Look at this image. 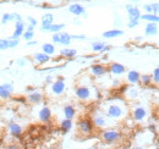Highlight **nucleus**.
Masks as SVG:
<instances>
[{"instance_id":"1","label":"nucleus","mask_w":159,"mask_h":149,"mask_svg":"<svg viewBox=\"0 0 159 149\" xmlns=\"http://www.w3.org/2000/svg\"><path fill=\"white\" fill-rule=\"evenodd\" d=\"M99 108L105 112L110 119L115 121L125 120L130 112V108L126 104V102L121 98H110L107 100H103Z\"/></svg>"},{"instance_id":"2","label":"nucleus","mask_w":159,"mask_h":149,"mask_svg":"<svg viewBox=\"0 0 159 149\" xmlns=\"http://www.w3.org/2000/svg\"><path fill=\"white\" fill-rule=\"evenodd\" d=\"M75 97L79 102L89 103L102 98V94L98 88L93 84H77L75 88Z\"/></svg>"},{"instance_id":"3","label":"nucleus","mask_w":159,"mask_h":149,"mask_svg":"<svg viewBox=\"0 0 159 149\" xmlns=\"http://www.w3.org/2000/svg\"><path fill=\"white\" fill-rule=\"evenodd\" d=\"M91 120L94 125V129H98V130H103V129H107V127H113L116 124V121L110 119L99 106L92 112Z\"/></svg>"},{"instance_id":"4","label":"nucleus","mask_w":159,"mask_h":149,"mask_svg":"<svg viewBox=\"0 0 159 149\" xmlns=\"http://www.w3.org/2000/svg\"><path fill=\"white\" fill-rule=\"evenodd\" d=\"M129 114L131 115V119L136 124H144V122H147V120L149 117V110L147 109V106H144L142 104H135L130 109Z\"/></svg>"},{"instance_id":"5","label":"nucleus","mask_w":159,"mask_h":149,"mask_svg":"<svg viewBox=\"0 0 159 149\" xmlns=\"http://www.w3.org/2000/svg\"><path fill=\"white\" fill-rule=\"evenodd\" d=\"M121 132L118 129L113 127H107L100 130V138L105 144H115L121 139Z\"/></svg>"},{"instance_id":"6","label":"nucleus","mask_w":159,"mask_h":149,"mask_svg":"<svg viewBox=\"0 0 159 149\" xmlns=\"http://www.w3.org/2000/svg\"><path fill=\"white\" fill-rule=\"evenodd\" d=\"M66 92V82L62 76H59L57 79L49 83V93L52 97H60Z\"/></svg>"},{"instance_id":"7","label":"nucleus","mask_w":159,"mask_h":149,"mask_svg":"<svg viewBox=\"0 0 159 149\" xmlns=\"http://www.w3.org/2000/svg\"><path fill=\"white\" fill-rule=\"evenodd\" d=\"M76 127L82 136H89L94 132V125L89 117H81L76 124Z\"/></svg>"},{"instance_id":"8","label":"nucleus","mask_w":159,"mask_h":149,"mask_svg":"<svg viewBox=\"0 0 159 149\" xmlns=\"http://www.w3.org/2000/svg\"><path fill=\"white\" fill-rule=\"evenodd\" d=\"M142 88L139 87V84H129V87L125 88L124 91V97L126 100H137L141 95Z\"/></svg>"},{"instance_id":"9","label":"nucleus","mask_w":159,"mask_h":149,"mask_svg":"<svg viewBox=\"0 0 159 149\" xmlns=\"http://www.w3.org/2000/svg\"><path fill=\"white\" fill-rule=\"evenodd\" d=\"M88 74L93 78H102L108 74V69L103 64H93L88 69Z\"/></svg>"},{"instance_id":"10","label":"nucleus","mask_w":159,"mask_h":149,"mask_svg":"<svg viewBox=\"0 0 159 149\" xmlns=\"http://www.w3.org/2000/svg\"><path fill=\"white\" fill-rule=\"evenodd\" d=\"M26 100L32 104V105H38L40 104L43 100H44V94L42 91L39 89H32L31 92H27V95H26Z\"/></svg>"},{"instance_id":"11","label":"nucleus","mask_w":159,"mask_h":149,"mask_svg":"<svg viewBox=\"0 0 159 149\" xmlns=\"http://www.w3.org/2000/svg\"><path fill=\"white\" fill-rule=\"evenodd\" d=\"M107 69H108V74H110L111 76H115V77L122 76L126 72V67L120 62H110L107 66Z\"/></svg>"},{"instance_id":"12","label":"nucleus","mask_w":159,"mask_h":149,"mask_svg":"<svg viewBox=\"0 0 159 149\" xmlns=\"http://www.w3.org/2000/svg\"><path fill=\"white\" fill-rule=\"evenodd\" d=\"M37 115H38V120H39L42 124H49L52 121V119H53V112L50 110V108L47 106V105L42 106L39 110H38Z\"/></svg>"},{"instance_id":"13","label":"nucleus","mask_w":159,"mask_h":149,"mask_svg":"<svg viewBox=\"0 0 159 149\" xmlns=\"http://www.w3.org/2000/svg\"><path fill=\"white\" fill-rule=\"evenodd\" d=\"M14 93V86L12 83H2L0 84V99L1 100H9L11 99Z\"/></svg>"},{"instance_id":"14","label":"nucleus","mask_w":159,"mask_h":149,"mask_svg":"<svg viewBox=\"0 0 159 149\" xmlns=\"http://www.w3.org/2000/svg\"><path fill=\"white\" fill-rule=\"evenodd\" d=\"M69 12L71 14V15H74V16H82L83 19H87V12H86V9H84V6H82L81 4H77V2H75V4H71L70 6H69Z\"/></svg>"},{"instance_id":"15","label":"nucleus","mask_w":159,"mask_h":149,"mask_svg":"<svg viewBox=\"0 0 159 149\" xmlns=\"http://www.w3.org/2000/svg\"><path fill=\"white\" fill-rule=\"evenodd\" d=\"M32 59H33V61H34L37 65L43 66V65H47V64L50 62L52 56H49L48 54H45V53H43V52H38V53H34V54L32 55Z\"/></svg>"},{"instance_id":"16","label":"nucleus","mask_w":159,"mask_h":149,"mask_svg":"<svg viewBox=\"0 0 159 149\" xmlns=\"http://www.w3.org/2000/svg\"><path fill=\"white\" fill-rule=\"evenodd\" d=\"M126 12H127V16H129V19H135V20H139V16H141V14H142V11H141V9H139V6H136L135 4H127L126 6Z\"/></svg>"},{"instance_id":"17","label":"nucleus","mask_w":159,"mask_h":149,"mask_svg":"<svg viewBox=\"0 0 159 149\" xmlns=\"http://www.w3.org/2000/svg\"><path fill=\"white\" fill-rule=\"evenodd\" d=\"M7 132H9L10 136L19 138L23 133V127L21 126L20 124H17V122H10L7 125Z\"/></svg>"},{"instance_id":"18","label":"nucleus","mask_w":159,"mask_h":149,"mask_svg":"<svg viewBox=\"0 0 159 149\" xmlns=\"http://www.w3.org/2000/svg\"><path fill=\"white\" fill-rule=\"evenodd\" d=\"M158 23L156 22H147L144 26V36L146 37H156L158 34Z\"/></svg>"},{"instance_id":"19","label":"nucleus","mask_w":159,"mask_h":149,"mask_svg":"<svg viewBox=\"0 0 159 149\" xmlns=\"http://www.w3.org/2000/svg\"><path fill=\"white\" fill-rule=\"evenodd\" d=\"M125 81L127 84H139V72L136 70H130L125 72Z\"/></svg>"},{"instance_id":"20","label":"nucleus","mask_w":159,"mask_h":149,"mask_svg":"<svg viewBox=\"0 0 159 149\" xmlns=\"http://www.w3.org/2000/svg\"><path fill=\"white\" fill-rule=\"evenodd\" d=\"M111 49V45H107L105 42H102V40H96L92 43V50L94 53H105L108 50Z\"/></svg>"},{"instance_id":"21","label":"nucleus","mask_w":159,"mask_h":149,"mask_svg":"<svg viewBox=\"0 0 159 149\" xmlns=\"http://www.w3.org/2000/svg\"><path fill=\"white\" fill-rule=\"evenodd\" d=\"M26 29V23L23 20L20 21H15V28H14V32H12V36L10 38H21L22 33L25 32Z\"/></svg>"},{"instance_id":"22","label":"nucleus","mask_w":159,"mask_h":149,"mask_svg":"<svg viewBox=\"0 0 159 149\" xmlns=\"http://www.w3.org/2000/svg\"><path fill=\"white\" fill-rule=\"evenodd\" d=\"M61 112H62V116H64L65 119H71V120H74V119L76 117V109H75V106L71 105V104L64 105Z\"/></svg>"},{"instance_id":"23","label":"nucleus","mask_w":159,"mask_h":149,"mask_svg":"<svg viewBox=\"0 0 159 149\" xmlns=\"http://www.w3.org/2000/svg\"><path fill=\"white\" fill-rule=\"evenodd\" d=\"M124 36V31L119 29V28H113V29H109V31H105L103 32L102 37L104 39H114V38H118Z\"/></svg>"},{"instance_id":"24","label":"nucleus","mask_w":159,"mask_h":149,"mask_svg":"<svg viewBox=\"0 0 159 149\" xmlns=\"http://www.w3.org/2000/svg\"><path fill=\"white\" fill-rule=\"evenodd\" d=\"M59 126H60V130L62 131L64 133H67V132H70V131L72 130L74 122H72L71 119H65V117H64V119L60 121Z\"/></svg>"},{"instance_id":"25","label":"nucleus","mask_w":159,"mask_h":149,"mask_svg":"<svg viewBox=\"0 0 159 149\" xmlns=\"http://www.w3.org/2000/svg\"><path fill=\"white\" fill-rule=\"evenodd\" d=\"M152 83H153L152 74H139V84L141 86V87H149Z\"/></svg>"},{"instance_id":"26","label":"nucleus","mask_w":159,"mask_h":149,"mask_svg":"<svg viewBox=\"0 0 159 149\" xmlns=\"http://www.w3.org/2000/svg\"><path fill=\"white\" fill-rule=\"evenodd\" d=\"M60 55L65 59H74L75 56L77 55V50L75 48H62L60 50Z\"/></svg>"},{"instance_id":"27","label":"nucleus","mask_w":159,"mask_h":149,"mask_svg":"<svg viewBox=\"0 0 159 149\" xmlns=\"http://www.w3.org/2000/svg\"><path fill=\"white\" fill-rule=\"evenodd\" d=\"M34 33H36V27H33V26L28 25V26L26 27V29H25V32L22 33V36H21V37L25 39V42H28V40L33 39Z\"/></svg>"},{"instance_id":"28","label":"nucleus","mask_w":159,"mask_h":149,"mask_svg":"<svg viewBox=\"0 0 159 149\" xmlns=\"http://www.w3.org/2000/svg\"><path fill=\"white\" fill-rule=\"evenodd\" d=\"M59 34H60V40H59L60 45H64V47H69V45L72 43V38H71V34H70V33L61 31Z\"/></svg>"},{"instance_id":"29","label":"nucleus","mask_w":159,"mask_h":149,"mask_svg":"<svg viewBox=\"0 0 159 149\" xmlns=\"http://www.w3.org/2000/svg\"><path fill=\"white\" fill-rule=\"evenodd\" d=\"M42 52L48 54L49 56H52L57 53V47H55L54 43H44L42 45Z\"/></svg>"},{"instance_id":"30","label":"nucleus","mask_w":159,"mask_h":149,"mask_svg":"<svg viewBox=\"0 0 159 149\" xmlns=\"http://www.w3.org/2000/svg\"><path fill=\"white\" fill-rule=\"evenodd\" d=\"M139 20L141 21H146V22H156L158 23L159 22V16L157 14H141L139 16Z\"/></svg>"},{"instance_id":"31","label":"nucleus","mask_w":159,"mask_h":149,"mask_svg":"<svg viewBox=\"0 0 159 149\" xmlns=\"http://www.w3.org/2000/svg\"><path fill=\"white\" fill-rule=\"evenodd\" d=\"M66 27V25L65 23H52V25H49V27H48V32H50V33H58V32H61V31H64V28Z\"/></svg>"},{"instance_id":"32","label":"nucleus","mask_w":159,"mask_h":149,"mask_svg":"<svg viewBox=\"0 0 159 149\" xmlns=\"http://www.w3.org/2000/svg\"><path fill=\"white\" fill-rule=\"evenodd\" d=\"M54 22V15L48 12V14H44L42 17H40V25L42 26H47V25H52Z\"/></svg>"},{"instance_id":"33","label":"nucleus","mask_w":159,"mask_h":149,"mask_svg":"<svg viewBox=\"0 0 159 149\" xmlns=\"http://www.w3.org/2000/svg\"><path fill=\"white\" fill-rule=\"evenodd\" d=\"M9 48V38H0V52L7 50Z\"/></svg>"},{"instance_id":"34","label":"nucleus","mask_w":159,"mask_h":149,"mask_svg":"<svg viewBox=\"0 0 159 149\" xmlns=\"http://www.w3.org/2000/svg\"><path fill=\"white\" fill-rule=\"evenodd\" d=\"M20 45V38H9V48L14 49Z\"/></svg>"},{"instance_id":"35","label":"nucleus","mask_w":159,"mask_h":149,"mask_svg":"<svg viewBox=\"0 0 159 149\" xmlns=\"http://www.w3.org/2000/svg\"><path fill=\"white\" fill-rule=\"evenodd\" d=\"M152 79H153V83H154L156 86H158L159 84V67L158 66H156V67H154V70H153Z\"/></svg>"},{"instance_id":"36","label":"nucleus","mask_w":159,"mask_h":149,"mask_svg":"<svg viewBox=\"0 0 159 149\" xmlns=\"http://www.w3.org/2000/svg\"><path fill=\"white\" fill-rule=\"evenodd\" d=\"M139 22H141V20L129 19V21H127V27L129 28H136V27H139Z\"/></svg>"},{"instance_id":"37","label":"nucleus","mask_w":159,"mask_h":149,"mask_svg":"<svg viewBox=\"0 0 159 149\" xmlns=\"http://www.w3.org/2000/svg\"><path fill=\"white\" fill-rule=\"evenodd\" d=\"M142 7H143V11L146 14H153V6H152V4H144Z\"/></svg>"},{"instance_id":"38","label":"nucleus","mask_w":159,"mask_h":149,"mask_svg":"<svg viewBox=\"0 0 159 149\" xmlns=\"http://www.w3.org/2000/svg\"><path fill=\"white\" fill-rule=\"evenodd\" d=\"M9 22H11V14H4L2 17H1V23L2 25H6Z\"/></svg>"},{"instance_id":"39","label":"nucleus","mask_w":159,"mask_h":149,"mask_svg":"<svg viewBox=\"0 0 159 149\" xmlns=\"http://www.w3.org/2000/svg\"><path fill=\"white\" fill-rule=\"evenodd\" d=\"M27 22H28V25H31V26H33V27H37V25H38V21L37 19H34L33 16H27Z\"/></svg>"},{"instance_id":"40","label":"nucleus","mask_w":159,"mask_h":149,"mask_svg":"<svg viewBox=\"0 0 159 149\" xmlns=\"http://www.w3.org/2000/svg\"><path fill=\"white\" fill-rule=\"evenodd\" d=\"M72 40H86L87 36L86 34H71Z\"/></svg>"},{"instance_id":"41","label":"nucleus","mask_w":159,"mask_h":149,"mask_svg":"<svg viewBox=\"0 0 159 149\" xmlns=\"http://www.w3.org/2000/svg\"><path fill=\"white\" fill-rule=\"evenodd\" d=\"M26 62H27L26 57H20V59H17V60H16V65H17L19 67H23V66H26Z\"/></svg>"},{"instance_id":"42","label":"nucleus","mask_w":159,"mask_h":149,"mask_svg":"<svg viewBox=\"0 0 159 149\" xmlns=\"http://www.w3.org/2000/svg\"><path fill=\"white\" fill-rule=\"evenodd\" d=\"M60 32L58 33H53V36H52V43H54L55 45L57 44H59V40H60Z\"/></svg>"},{"instance_id":"43","label":"nucleus","mask_w":159,"mask_h":149,"mask_svg":"<svg viewBox=\"0 0 159 149\" xmlns=\"http://www.w3.org/2000/svg\"><path fill=\"white\" fill-rule=\"evenodd\" d=\"M120 86H121V81H120L119 78H114L111 81V87L113 88H119Z\"/></svg>"},{"instance_id":"44","label":"nucleus","mask_w":159,"mask_h":149,"mask_svg":"<svg viewBox=\"0 0 159 149\" xmlns=\"http://www.w3.org/2000/svg\"><path fill=\"white\" fill-rule=\"evenodd\" d=\"M20 20H22V17H21L20 14H17V12H14V14H11V21H20Z\"/></svg>"},{"instance_id":"45","label":"nucleus","mask_w":159,"mask_h":149,"mask_svg":"<svg viewBox=\"0 0 159 149\" xmlns=\"http://www.w3.org/2000/svg\"><path fill=\"white\" fill-rule=\"evenodd\" d=\"M152 6H153V14H157L159 12V4L158 2H152Z\"/></svg>"},{"instance_id":"46","label":"nucleus","mask_w":159,"mask_h":149,"mask_svg":"<svg viewBox=\"0 0 159 149\" xmlns=\"http://www.w3.org/2000/svg\"><path fill=\"white\" fill-rule=\"evenodd\" d=\"M37 44H38V42L37 40H33V39L26 42V47H32V45H37Z\"/></svg>"},{"instance_id":"47","label":"nucleus","mask_w":159,"mask_h":149,"mask_svg":"<svg viewBox=\"0 0 159 149\" xmlns=\"http://www.w3.org/2000/svg\"><path fill=\"white\" fill-rule=\"evenodd\" d=\"M53 81H54V79H53V77H52V76H48V77L45 78V83H48V84H49L50 82H53Z\"/></svg>"},{"instance_id":"48","label":"nucleus","mask_w":159,"mask_h":149,"mask_svg":"<svg viewBox=\"0 0 159 149\" xmlns=\"http://www.w3.org/2000/svg\"><path fill=\"white\" fill-rule=\"evenodd\" d=\"M139 1H141V0H130V2H131V4H135V5L139 4Z\"/></svg>"},{"instance_id":"49","label":"nucleus","mask_w":159,"mask_h":149,"mask_svg":"<svg viewBox=\"0 0 159 149\" xmlns=\"http://www.w3.org/2000/svg\"><path fill=\"white\" fill-rule=\"evenodd\" d=\"M136 40H137V42H141V40H143V37H142V36H137Z\"/></svg>"},{"instance_id":"50","label":"nucleus","mask_w":159,"mask_h":149,"mask_svg":"<svg viewBox=\"0 0 159 149\" xmlns=\"http://www.w3.org/2000/svg\"><path fill=\"white\" fill-rule=\"evenodd\" d=\"M74 23H76V25H80L81 22H80V20H79V19H75V20H74Z\"/></svg>"},{"instance_id":"51","label":"nucleus","mask_w":159,"mask_h":149,"mask_svg":"<svg viewBox=\"0 0 159 149\" xmlns=\"http://www.w3.org/2000/svg\"><path fill=\"white\" fill-rule=\"evenodd\" d=\"M109 1H111V0H109Z\"/></svg>"}]
</instances>
